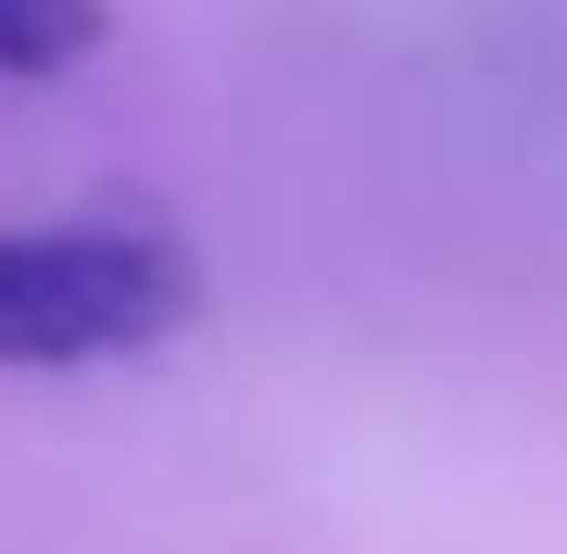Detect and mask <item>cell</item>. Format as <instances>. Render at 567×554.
<instances>
[{"instance_id": "6da1fadb", "label": "cell", "mask_w": 567, "mask_h": 554, "mask_svg": "<svg viewBox=\"0 0 567 554\" xmlns=\"http://www.w3.org/2000/svg\"><path fill=\"white\" fill-rule=\"evenodd\" d=\"M203 265L164 227H0V366H114L189 328Z\"/></svg>"}, {"instance_id": "7a4b0ae2", "label": "cell", "mask_w": 567, "mask_h": 554, "mask_svg": "<svg viewBox=\"0 0 567 554\" xmlns=\"http://www.w3.org/2000/svg\"><path fill=\"white\" fill-rule=\"evenodd\" d=\"M102 51V0H0V76H63Z\"/></svg>"}]
</instances>
